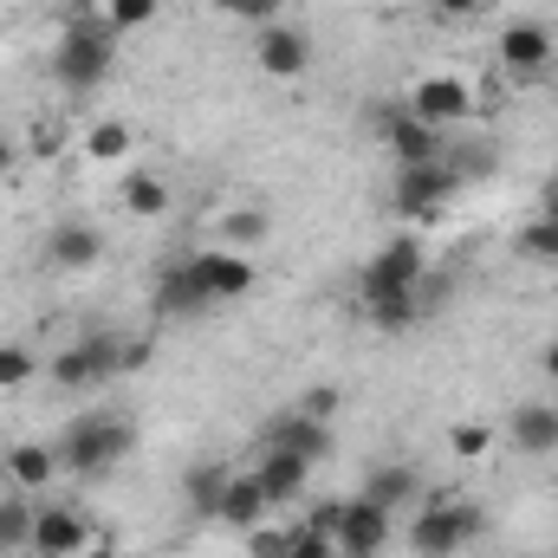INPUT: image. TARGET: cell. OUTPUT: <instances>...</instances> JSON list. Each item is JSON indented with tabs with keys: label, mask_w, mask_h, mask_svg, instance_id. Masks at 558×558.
Instances as JSON below:
<instances>
[{
	"label": "cell",
	"mask_w": 558,
	"mask_h": 558,
	"mask_svg": "<svg viewBox=\"0 0 558 558\" xmlns=\"http://www.w3.org/2000/svg\"><path fill=\"white\" fill-rule=\"evenodd\" d=\"M118 202H124V215H137V221H162L169 215V182L156 175V169H124L118 175Z\"/></svg>",
	"instance_id": "cell-21"
},
{
	"label": "cell",
	"mask_w": 558,
	"mask_h": 558,
	"mask_svg": "<svg viewBox=\"0 0 558 558\" xmlns=\"http://www.w3.org/2000/svg\"><path fill=\"white\" fill-rule=\"evenodd\" d=\"M98 13H105V20H111V33L124 39V33H143V26H156L162 0H98Z\"/></svg>",
	"instance_id": "cell-29"
},
{
	"label": "cell",
	"mask_w": 558,
	"mask_h": 558,
	"mask_svg": "<svg viewBox=\"0 0 558 558\" xmlns=\"http://www.w3.org/2000/svg\"><path fill=\"white\" fill-rule=\"evenodd\" d=\"M454 189H461V175L448 169V156H441V162H422V169H397V175H390V208H397L403 221H435Z\"/></svg>",
	"instance_id": "cell-8"
},
{
	"label": "cell",
	"mask_w": 558,
	"mask_h": 558,
	"mask_svg": "<svg viewBox=\"0 0 558 558\" xmlns=\"http://www.w3.org/2000/svg\"><path fill=\"white\" fill-rule=\"evenodd\" d=\"M189 274L202 279L208 305L247 299V292L260 286V274H254V260H247V254H234V247H202V254H189Z\"/></svg>",
	"instance_id": "cell-12"
},
{
	"label": "cell",
	"mask_w": 558,
	"mask_h": 558,
	"mask_svg": "<svg viewBox=\"0 0 558 558\" xmlns=\"http://www.w3.org/2000/svg\"><path fill=\"white\" fill-rule=\"evenodd\" d=\"M481 533H487V513L474 500H461V494H422L403 539H410L416 558H461Z\"/></svg>",
	"instance_id": "cell-2"
},
{
	"label": "cell",
	"mask_w": 558,
	"mask_h": 558,
	"mask_svg": "<svg viewBox=\"0 0 558 558\" xmlns=\"http://www.w3.org/2000/svg\"><path fill=\"white\" fill-rule=\"evenodd\" d=\"M364 318L377 331H410L422 318V292H390V299H364Z\"/></svg>",
	"instance_id": "cell-27"
},
{
	"label": "cell",
	"mask_w": 558,
	"mask_h": 558,
	"mask_svg": "<svg viewBox=\"0 0 558 558\" xmlns=\"http://www.w3.org/2000/svg\"><path fill=\"white\" fill-rule=\"evenodd\" d=\"M513 247H520V260H539V267H558V221L546 215H533L520 234H513Z\"/></svg>",
	"instance_id": "cell-28"
},
{
	"label": "cell",
	"mask_w": 558,
	"mask_h": 558,
	"mask_svg": "<svg viewBox=\"0 0 558 558\" xmlns=\"http://www.w3.org/2000/svg\"><path fill=\"white\" fill-rule=\"evenodd\" d=\"M131 149H137V124H124V118H98L92 131H85V162H131Z\"/></svg>",
	"instance_id": "cell-25"
},
{
	"label": "cell",
	"mask_w": 558,
	"mask_h": 558,
	"mask_svg": "<svg viewBox=\"0 0 558 558\" xmlns=\"http://www.w3.org/2000/svg\"><path fill=\"white\" fill-rule=\"evenodd\" d=\"M494 441H500V428H487V422H454V428H448V454H454V461H481Z\"/></svg>",
	"instance_id": "cell-30"
},
{
	"label": "cell",
	"mask_w": 558,
	"mask_h": 558,
	"mask_svg": "<svg viewBox=\"0 0 558 558\" xmlns=\"http://www.w3.org/2000/svg\"><path fill=\"white\" fill-rule=\"evenodd\" d=\"M228 481H234V468H228V461H195V468H189V481H182V500H189V513L215 520V513H221V494H228Z\"/></svg>",
	"instance_id": "cell-22"
},
{
	"label": "cell",
	"mask_w": 558,
	"mask_h": 558,
	"mask_svg": "<svg viewBox=\"0 0 558 558\" xmlns=\"http://www.w3.org/2000/svg\"><path fill=\"white\" fill-rule=\"evenodd\" d=\"M215 234H221V247L247 254V247H260V241L274 234V215H267V208H221V215H215Z\"/></svg>",
	"instance_id": "cell-24"
},
{
	"label": "cell",
	"mask_w": 558,
	"mask_h": 558,
	"mask_svg": "<svg viewBox=\"0 0 558 558\" xmlns=\"http://www.w3.org/2000/svg\"><path fill=\"white\" fill-rule=\"evenodd\" d=\"M397 539V513L351 494L344 500V520H338V558H384V546Z\"/></svg>",
	"instance_id": "cell-10"
},
{
	"label": "cell",
	"mask_w": 558,
	"mask_h": 558,
	"mask_svg": "<svg viewBox=\"0 0 558 558\" xmlns=\"http://www.w3.org/2000/svg\"><path fill=\"white\" fill-rule=\"evenodd\" d=\"M137 357H143V351H137V344H124L118 331H85V338H72V344L46 364V377H52L59 390H98V384L124 377Z\"/></svg>",
	"instance_id": "cell-4"
},
{
	"label": "cell",
	"mask_w": 558,
	"mask_h": 558,
	"mask_svg": "<svg viewBox=\"0 0 558 558\" xmlns=\"http://www.w3.org/2000/svg\"><path fill=\"white\" fill-rule=\"evenodd\" d=\"M46 260H52L59 274H92V267L105 260V228H92V221H59V228L46 234Z\"/></svg>",
	"instance_id": "cell-15"
},
{
	"label": "cell",
	"mask_w": 558,
	"mask_h": 558,
	"mask_svg": "<svg viewBox=\"0 0 558 558\" xmlns=\"http://www.w3.org/2000/svg\"><path fill=\"white\" fill-rule=\"evenodd\" d=\"M260 448H286V454H305L312 468L331 454V422L305 416V410H286V416H274L267 428H260Z\"/></svg>",
	"instance_id": "cell-14"
},
{
	"label": "cell",
	"mask_w": 558,
	"mask_h": 558,
	"mask_svg": "<svg viewBox=\"0 0 558 558\" xmlns=\"http://www.w3.org/2000/svg\"><path fill=\"white\" fill-rule=\"evenodd\" d=\"M494 65H500L513 85H539L558 65L553 26H546V20H507V26L494 33Z\"/></svg>",
	"instance_id": "cell-5"
},
{
	"label": "cell",
	"mask_w": 558,
	"mask_h": 558,
	"mask_svg": "<svg viewBox=\"0 0 558 558\" xmlns=\"http://www.w3.org/2000/svg\"><path fill=\"white\" fill-rule=\"evenodd\" d=\"M33 513H39V507H33L26 494H0V558L33 546Z\"/></svg>",
	"instance_id": "cell-26"
},
{
	"label": "cell",
	"mask_w": 558,
	"mask_h": 558,
	"mask_svg": "<svg viewBox=\"0 0 558 558\" xmlns=\"http://www.w3.org/2000/svg\"><path fill=\"white\" fill-rule=\"evenodd\" d=\"M260 487H267V500L286 507V500H299L305 494V481H312V461L305 454H286V448H260Z\"/></svg>",
	"instance_id": "cell-20"
},
{
	"label": "cell",
	"mask_w": 558,
	"mask_h": 558,
	"mask_svg": "<svg viewBox=\"0 0 558 558\" xmlns=\"http://www.w3.org/2000/svg\"><path fill=\"white\" fill-rule=\"evenodd\" d=\"M500 435L520 454H558V403H520Z\"/></svg>",
	"instance_id": "cell-18"
},
{
	"label": "cell",
	"mask_w": 558,
	"mask_h": 558,
	"mask_svg": "<svg viewBox=\"0 0 558 558\" xmlns=\"http://www.w3.org/2000/svg\"><path fill=\"white\" fill-rule=\"evenodd\" d=\"M377 137H384V149H390L397 169H422V162H441V156H448V131L422 124L410 105H384V111H377Z\"/></svg>",
	"instance_id": "cell-7"
},
{
	"label": "cell",
	"mask_w": 558,
	"mask_h": 558,
	"mask_svg": "<svg viewBox=\"0 0 558 558\" xmlns=\"http://www.w3.org/2000/svg\"><path fill=\"white\" fill-rule=\"evenodd\" d=\"M364 500H377V507H410V500H422V474L410 468V461H390V468H377L371 481H364Z\"/></svg>",
	"instance_id": "cell-23"
},
{
	"label": "cell",
	"mask_w": 558,
	"mask_h": 558,
	"mask_svg": "<svg viewBox=\"0 0 558 558\" xmlns=\"http://www.w3.org/2000/svg\"><path fill=\"white\" fill-rule=\"evenodd\" d=\"M247 553L254 558H286V526H254V533H247Z\"/></svg>",
	"instance_id": "cell-34"
},
{
	"label": "cell",
	"mask_w": 558,
	"mask_h": 558,
	"mask_svg": "<svg viewBox=\"0 0 558 558\" xmlns=\"http://www.w3.org/2000/svg\"><path fill=\"white\" fill-rule=\"evenodd\" d=\"M267 513H274V500H267V487H260V474L247 468V474H234L228 481V494H221V526H234V533H254V526H267Z\"/></svg>",
	"instance_id": "cell-19"
},
{
	"label": "cell",
	"mask_w": 558,
	"mask_h": 558,
	"mask_svg": "<svg viewBox=\"0 0 558 558\" xmlns=\"http://www.w3.org/2000/svg\"><path fill=\"white\" fill-rule=\"evenodd\" d=\"M13 162H20V149H13V143L0 137V175H13Z\"/></svg>",
	"instance_id": "cell-40"
},
{
	"label": "cell",
	"mask_w": 558,
	"mask_h": 558,
	"mask_svg": "<svg viewBox=\"0 0 558 558\" xmlns=\"http://www.w3.org/2000/svg\"><path fill=\"white\" fill-rule=\"evenodd\" d=\"M33 558H85L92 553V520L78 513V507H65V500H52V507H39L33 513Z\"/></svg>",
	"instance_id": "cell-11"
},
{
	"label": "cell",
	"mask_w": 558,
	"mask_h": 558,
	"mask_svg": "<svg viewBox=\"0 0 558 558\" xmlns=\"http://www.w3.org/2000/svg\"><path fill=\"white\" fill-rule=\"evenodd\" d=\"M481 7H487V0H428V13H435V20H448V26H461V20H474Z\"/></svg>",
	"instance_id": "cell-37"
},
{
	"label": "cell",
	"mask_w": 558,
	"mask_h": 558,
	"mask_svg": "<svg viewBox=\"0 0 558 558\" xmlns=\"http://www.w3.org/2000/svg\"><path fill=\"white\" fill-rule=\"evenodd\" d=\"M39 377V357L26 351V344H0V397H13V390H26Z\"/></svg>",
	"instance_id": "cell-31"
},
{
	"label": "cell",
	"mask_w": 558,
	"mask_h": 558,
	"mask_svg": "<svg viewBox=\"0 0 558 558\" xmlns=\"http://www.w3.org/2000/svg\"><path fill=\"white\" fill-rule=\"evenodd\" d=\"M111 65H118V33H111V20H105V13H72L65 33H59V46H52V78H59L65 92H98V85L111 78Z\"/></svg>",
	"instance_id": "cell-1"
},
{
	"label": "cell",
	"mask_w": 558,
	"mask_h": 558,
	"mask_svg": "<svg viewBox=\"0 0 558 558\" xmlns=\"http://www.w3.org/2000/svg\"><path fill=\"white\" fill-rule=\"evenodd\" d=\"M286 558H338V539H325L318 526H286Z\"/></svg>",
	"instance_id": "cell-33"
},
{
	"label": "cell",
	"mask_w": 558,
	"mask_h": 558,
	"mask_svg": "<svg viewBox=\"0 0 558 558\" xmlns=\"http://www.w3.org/2000/svg\"><path fill=\"white\" fill-rule=\"evenodd\" d=\"M338 403H344V397H338L331 384H318V390H305V403H299V410H305V416H318V422H331V416H338Z\"/></svg>",
	"instance_id": "cell-36"
},
{
	"label": "cell",
	"mask_w": 558,
	"mask_h": 558,
	"mask_svg": "<svg viewBox=\"0 0 558 558\" xmlns=\"http://www.w3.org/2000/svg\"><path fill=\"white\" fill-rule=\"evenodd\" d=\"M215 13H228V20H247V26H279L286 20V0H208Z\"/></svg>",
	"instance_id": "cell-32"
},
{
	"label": "cell",
	"mask_w": 558,
	"mask_h": 558,
	"mask_svg": "<svg viewBox=\"0 0 558 558\" xmlns=\"http://www.w3.org/2000/svg\"><path fill=\"white\" fill-rule=\"evenodd\" d=\"M149 305H156V318H202L208 312V292H202V279L189 274V260H175V267L156 274Z\"/></svg>",
	"instance_id": "cell-17"
},
{
	"label": "cell",
	"mask_w": 558,
	"mask_h": 558,
	"mask_svg": "<svg viewBox=\"0 0 558 558\" xmlns=\"http://www.w3.org/2000/svg\"><path fill=\"white\" fill-rule=\"evenodd\" d=\"M539 215H546V221H558V175L539 189Z\"/></svg>",
	"instance_id": "cell-38"
},
{
	"label": "cell",
	"mask_w": 558,
	"mask_h": 558,
	"mask_svg": "<svg viewBox=\"0 0 558 558\" xmlns=\"http://www.w3.org/2000/svg\"><path fill=\"white\" fill-rule=\"evenodd\" d=\"M338 520H344V500H312V513H305V526H318L325 539H338Z\"/></svg>",
	"instance_id": "cell-35"
},
{
	"label": "cell",
	"mask_w": 558,
	"mask_h": 558,
	"mask_svg": "<svg viewBox=\"0 0 558 558\" xmlns=\"http://www.w3.org/2000/svg\"><path fill=\"white\" fill-rule=\"evenodd\" d=\"M474 105H481V92H468V78H454V72H428V78L410 85V111H416L422 124H435V131L468 124Z\"/></svg>",
	"instance_id": "cell-9"
},
{
	"label": "cell",
	"mask_w": 558,
	"mask_h": 558,
	"mask_svg": "<svg viewBox=\"0 0 558 558\" xmlns=\"http://www.w3.org/2000/svg\"><path fill=\"white\" fill-rule=\"evenodd\" d=\"M52 448H59V474L92 481V474H111L137 448V422L131 416H72Z\"/></svg>",
	"instance_id": "cell-3"
},
{
	"label": "cell",
	"mask_w": 558,
	"mask_h": 558,
	"mask_svg": "<svg viewBox=\"0 0 558 558\" xmlns=\"http://www.w3.org/2000/svg\"><path fill=\"white\" fill-rule=\"evenodd\" d=\"M422 279H428V247H422V234H390V241L364 260L357 292H364V299H390V292H422Z\"/></svg>",
	"instance_id": "cell-6"
},
{
	"label": "cell",
	"mask_w": 558,
	"mask_h": 558,
	"mask_svg": "<svg viewBox=\"0 0 558 558\" xmlns=\"http://www.w3.org/2000/svg\"><path fill=\"white\" fill-rule=\"evenodd\" d=\"M254 65L279 78V85H292V78H305L312 72V39L292 26V20H279V26H260V39H254Z\"/></svg>",
	"instance_id": "cell-13"
},
{
	"label": "cell",
	"mask_w": 558,
	"mask_h": 558,
	"mask_svg": "<svg viewBox=\"0 0 558 558\" xmlns=\"http://www.w3.org/2000/svg\"><path fill=\"white\" fill-rule=\"evenodd\" d=\"M0 474H7L13 494H39V487L59 481V448H52V441H13V448L0 454Z\"/></svg>",
	"instance_id": "cell-16"
},
{
	"label": "cell",
	"mask_w": 558,
	"mask_h": 558,
	"mask_svg": "<svg viewBox=\"0 0 558 558\" xmlns=\"http://www.w3.org/2000/svg\"><path fill=\"white\" fill-rule=\"evenodd\" d=\"M539 371H546V384H558V338L539 351Z\"/></svg>",
	"instance_id": "cell-39"
}]
</instances>
